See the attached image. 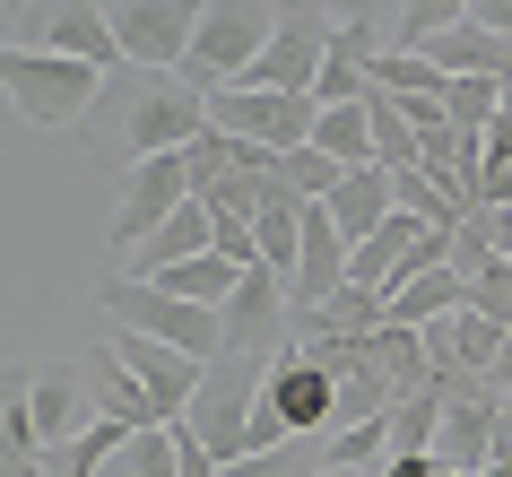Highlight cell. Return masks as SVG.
Here are the masks:
<instances>
[{
  "instance_id": "obj_12",
  "label": "cell",
  "mask_w": 512,
  "mask_h": 477,
  "mask_svg": "<svg viewBox=\"0 0 512 477\" xmlns=\"http://www.w3.org/2000/svg\"><path fill=\"white\" fill-rule=\"evenodd\" d=\"M105 339L122 347V365L148 382V399H157V417H165V425H183V417H191V399L209 391V365H200V356H183V347L139 339V330H105Z\"/></svg>"
},
{
  "instance_id": "obj_7",
  "label": "cell",
  "mask_w": 512,
  "mask_h": 477,
  "mask_svg": "<svg viewBox=\"0 0 512 477\" xmlns=\"http://www.w3.org/2000/svg\"><path fill=\"white\" fill-rule=\"evenodd\" d=\"M330 35H339L330 0H287V9H278L270 53L252 61V70H243L235 87H278V96H313V79H322V61H330Z\"/></svg>"
},
{
  "instance_id": "obj_2",
  "label": "cell",
  "mask_w": 512,
  "mask_h": 477,
  "mask_svg": "<svg viewBox=\"0 0 512 477\" xmlns=\"http://www.w3.org/2000/svg\"><path fill=\"white\" fill-rule=\"evenodd\" d=\"M96 304H105V321H113V330L165 339V347H183V356H200V365H217V356H226V321H217L209 304H183V295H174V287H157V278L105 269Z\"/></svg>"
},
{
  "instance_id": "obj_21",
  "label": "cell",
  "mask_w": 512,
  "mask_h": 477,
  "mask_svg": "<svg viewBox=\"0 0 512 477\" xmlns=\"http://www.w3.org/2000/svg\"><path fill=\"white\" fill-rule=\"evenodd\" d=\"M79 365H87V391H96V408H105V417H122V425H165L157 399H148V382L122 365V347H113V339H96Z\"/></svg>"
},
{
  "instance_id": "obj_13",
  "label": "cell",
  "mask_w": 512,
  "mask_h": 477,
  "mask_svg": "<svg viewBox=\"0 0 512 477\" xmlns=\"http://www.w3.org/2000/svg\"><path fill=\"white\" fill-rule=\"evenodd\" d=\"M9 391H18V408H27V425L44 434V451L79 443L87 425L105 417V408H96V391H87V365H53V373H35V382H9Z\"/></svg>"
},
{
  "instance_id": "obj_15",
  "label": "cell",
  "mask_w": 512,
  "mask_h": 477,
  "mask_svg": "<svg viewBox=\"0 0 512 477\" xmlns=\"http://www.w3.org/2000/svg\"><path fill=\"white\" fill-rule=\"evenodd\" d=\"M270 408L287 417V434H339V382L296 347L270 365Z\"/></svg>"
},
{
  "instance_id": "obj_19",
  "label": "cell",
  "mask_w": 512,
  "mask_h": 477,
  "mask_svg": "<svg viewBox=\"0 0 512 477\" xmlns=\"http://www.w3.org/2000/svg\"><path fill=\"white\" fill-rule=\"evenodd\" d=\"M200 252H217V209H209V200H183L139 252H122V269H131V278H165V269L200 261Z\"/></svg>"
},
{
  "instance_id": "obj_5",
  "label": "cell",
  "mask_w": 512,
  "mask_h": 477,
  "mask_svg": "<svg viewBox=\"0 0 512 477\" xmlns=\"http://www.w3.org/2000/svg\"><path fill=\"white\" fill-rule=\"evenodd\" d=\"M278 356H217L209 391L191 399V434L217 451V460H243L252 451V417H261V391H270Z\"/></svg>"
},
{
  "instance_id": "obj_10",
  "label": "cell",
  "mask_w": 512,
  "mask_h": 477,
  "mask_svg": "<svg viewBox=\"0 0 512 477\" xmlns=\"http://www.w3.org/2000/svg\"><path fill=\"white\" fill-rule=\"evenodd\" d=\"M226 356H287L296 339V304H287V278L278 269H243V287L226 295Z\"/></svg>"
},
{
  "instance_id": "obj_31",
  "label": "cell",
  "mask_w": 512,
  "mask_h": 477,
  "mask_svg": "<svg viewBox=\"0 0 512 477\" xmlns=\"http://www.w3.org/2000/svg\"><path fill=\"white\" fill-rule=\"evenodd\" d=\"M330 460H339V469H382V460H391V408L365 417V425H348V434H330Z\"/></svg>"
},
{
  "instance_id": "obj_27",
  "label": "cell",
  "mask_w": 512,
  "mask_h": 477,
  "mask_svg": "<svg viewBox=\"0 0 512 477\" xmlns=\"http://www.w3.org/2000/svg\"><path fill=\"white\" fill-rule=\"evenodd\" d=\"M330 460V434H296V443L278 451H243V460H226V477H313Z\"/></svg>"
},
{
  "instance_id": "obj_35",
  "label": "cell",
  "mask_w": 512,
  "mask_h": 477,
  "mask_svg": "<svg viewBox=\"0 0 512 477\" xmlns=\"http://www.w3.org/2000/svg\"><path fill=\"white\" fill-rule=\"evenodd\" d=\"M174 460H183V477H226V460H217V451L200 443V434H191V417L174 425Z\"/></svg>"
},
{
  "instance_id": "obj_1",
  "label": "cell",
  "mask_w": 512,
  "mask_h": 477,
  "mask_svg": "<svg viewBox=\"0 0 512 477\" xmlns=\"http://www.w3.org/2000/svg\"><path fill=\"white\" fill-rule=\"evenodd\" d=\"M200 131H209V96H200V87H183V79H139L131 96H122V113H113V131L96 139V157L131 174L139 157H183Z\"/></svg>"
},
{
  "instance_id": "obj_17",
  "label": "cell",
  "mask_w": 512,
  "mask_h": 477,
  "mask_svg": "<svg viewBox=\"0 0 512 477\" xmlns=\"http://www.w3.org/2000/svg\"><path fill=\"white\" fill-rule=\"evenodd\" d=\"M426 235H434L426 217L391 209V217H382V226H374L365 243H348V287H374V295H391V287L408 278V261H417V243H426Z\"/></svg>"
},
{
  "instance_id": "obj_26",
  "label": "cell",
  "mask_w": 512,
  "mask_h": 477,
  "mask_svg": "<svg viewBox=\"0 0 512 477\" xmlns=\"http://www.w3.org/2000/svg\"><path fill=\"white\" fill-rule=\"evenodd\" d=\"M313 148H322V157H339V165H374V113H365V105H322Z\"/></svg>"
},
{
  "instance_id": "obj_36",
  "label": "cell",
  "mask_w": 512,
  "mask_h": 477,
  "mask_svg": "<svg viewBox=\"0 0 512 477\" xmlns=\"http://www.w3.org/2000/svg\"><path fill=\"white\" fill-rule=\"evenodd\" d=\"M469 18H478V27H495V35H512V0H469Z\"/></svg>"
},
{
  "instance_id": "obj_37",
  "label": "cell",
  "mask_w": 512,
  "mask_h": 477,
  "mask_svg": "<svg viewBox=\"0 0 512 477\" xmlns=\"http://www.w3.org/2000/svg\"><path fill=\"white\" fill-rule=\"evenodd\" d=\"M486 382H495V391L512 399V339H504V356H495V373H486Z\"/></svg>"
},
{
  "instance_id": "obj_20",
  "label": "cell",
  "mask_w": 512,
  "mask_h": 477,
  "mask_svg": "<svg viewBox=\"0 0 512 477\" xmlns=\"http://www.w3.org/2000/svg\"><path fill=\"white\" fill-rule=\"evenodd\" d=\"M322 209H330V226H339L348 243H365V235L382 226V217L400 209V183H391V165H348V183L330 191Z\"/></svg>"
},
{
  "instance_id": "obj_11",
  "label": "cell",
  "mask_w": 512,
  "mask_h": 477,
  "mask_svg": "<svg viewBox=\"0 0 512 477\" xmlns=\"http://www.w3.org/2000/svg\"><path fill=\"white\" fill-rule=\"evenodd\" d=\"M191 200V157H139L131 174H122V209H113V243L122 252H139V243L157 235L165 217Z\"/></svg>"
},
{
  "instance_id": "obj_16",
  "label": "cell",
  "mask_w": 512,
  "mask_h": 477,
  "mask_svg": "<svg viewBox=\"0 0 512 477\" xmlns=\"http://www.w3.org/2000/svg\"><path fill=\"white\" fill-rule=\"evenodd\" d=\"M504 339H512V321L478 313V304H460V313H443V321L426 330V347H434V373H469V382H486V373H495Z\"/></svg>"
},
{
  "instance_id": "obj_30",
  "label": "cell",
  "mask_w": 512,
  "mask_h": 477,
  "mask_svg": "<svg viewBox=\"0 0 512 477\" xmlns=\"http://www.w3.org/2000/svg\"><path fill=\"white\" fill-rule=\"evenodd\" d=\"M443 113H452L460 131H486L504 113V79H443Z\"/></svg>"
},
{
  "instance_id": "obj_6",
  "label": "cell",
  "mask_w": 512,
  "mask_h": 477,
  "mask_svg": "<svg viewBox=\"0 0 512 477\" xmlns=\"http://www.w3.org/2000/svg\"><path fill=\"white\" fill-rule=\"evenodd\" d=\"M122 35V53L148 70V79H183L191 44H200V18H209V0H96Z\"/></svg>"
},
{
  "instance_id": "obj_8",
  "label": "cell",
  "mask_w": 512,
  "mask_h": 477,
  "mask_svg": "<svg viewBox=\"0 0 512 477\" xmlns=\"http://www.w3.org/2000/svg\"><path fill=\"white\" fill-rule=\"evenodd\" d=\"M209 122L235 131V139H252V148H270V157H296V148H313L322 105H313V96H278V87H217Z\"/></svg>"
},
{
  "instance_id": "obj_25",
  "label": "cell",
  "mask_w": 512,
  "mask_h": 477,
  "mask_svg": "<svg viewBox=\"0 0 512 477\" xmlns=\"http://www.w3.org/2000/svg\"><path fill=\"white\" fill-rule=\"evenodd\" d=\"M443 408H452V391H443V382H426V391L391 399V460H400V451H434V434H443Z\"/></svg>"
},
{
  "instance_id": "obj_22",
  "label": "cell",
  "mask_w": 512,
  "mask_h": 477,
  "mask_svg": "<svg viewBox=\"0 0 512 477\" xmlns=\"http://www.w3.org/2000/svg\"><path fill=\"white\" fill-rule=\"evenodd\" d=\"M365 356H374V373H382L400 399L434 382V347H426V330H408V321H382L374 339H365Z\"/></svg>"
},
{
  "instance_id": "obj_9",
  "label": "cell",
  "mask_w": 512,
  "mask_h": 477,
  "mask_svg": "<svg viewBox=\"0 0 512 477\" xmlns=\"http://www.w3.org/2000/svg\"><path fill=\"white\" fill-rule=\"evenodd\" d=\"M9 44H27V53H70V61H96V70H122V35L96 0H44L27 18H9Z\"/></svg>"
},
{
  "instance_id": "obj_3",
  "label": "cell",
  "mask_w": 512,
  "mask_h": 477,
  "mask_svg": "<svg viewBox=\"0 0 512 477\" xmlns=\"http://www.w3.org/2000/svg\"><path fill=\"white\" fill-rule=\"evenodd\" d=\"M105 79H113V70L70 61V53H27V44H9V53H0L9 113H18V122H35V131H70V122H87V113H96V96H105Z\"/></svg>"
},
{
  "instance_id": "obj_39",
  "label": "cell",
  "mask_w": 512,
  "mask_h": 477,
  "mask_svg": "<svg viewBox=\"0 0 512 477\" xmlns=\"http://www.w3.org/2000/svg\"><path fill=\"white\" fill-rule=\"evenodd\" d=\"M495 252H504V261H512V243H495Z\"/></svg>"
},
{
  "instance_id": "obj_38",
  "label": "cell",
  "mask_w": 512,
  "mask_h": 477,
  "mask_svg": "<svg viewBox=\"0 0 512 477\" xmlns=\"http://www.w3.org/2000/svg\"><path fill=\"white\" fill-rule=\"evenodd\" d=\"M27 9H44V0H9V18H27Z\"/></svg>"
},
{
  "instance_id": "obj_33",
  "label": "cell",
  "mask_w": 512,
  "mask_h": 477,
  "mask_svg": "<svg viewBox=\"0 0 512 477\" xmlns=\"http://www.w3.org/2000/svg\"><path fill=\"white\" fill-rule=\"evenodd\" d=\"M278 174H287V191H304V200H330V191L348 183V165L322 157V148H296V157H278Z\"/></svg>"
},
{
  "instance_id": "obj_4",
  "label": "cell",
  "mask_w": 512,
  "mask_h": 477,
  "mask_svg": "<svg viewBox=\"0 0 512 477\" xmlns=\"http://www.w3.org/2000/svg\"><path fill=\"white\" fill-rule=\"evenodd\" d=\"M278 9H287V0H209V18H200V44H191V61H183V87H200V96L235 87L252 61L270 53Z\"/></svg>"
},
{
  "instance_id": "obj_18",
  "label": "cell",
  "mask_w": 512,
  "mask_h": 477,
  "mask_svg": "<svg viewBox=\"0 0 512 477\" xmlns=\"http://www.w3.org/2000/svg\"><path fill=\"white\" fill-rule=\"evenodd\" d=\"M495 417H504V391L452 399V408H443V434H434V460H443V469H460V477L495 469Z\"/></svg>"
},
{
  "instance_id": "obj_24",
  "label": "cell",
  "mask_w": 512,
  "mask_h": 477,
  "mask_svg": "<svg viewBox=\"0 0 512 477\" xmlns=\"http://www.w3.org/2000/svg\"><path fill=\"white\" fill-rule=\"evenodd\" d=\"M157 287H174V295H183V304H209V313H226V295L243 287V261H226V252H200V261L165 269Z\"/></svg>"
},
{
  "instance_id": "obj_23",
  "label": "cell",
  "mask_w": 512,
  "mask_h": 477,
  "mask_svg": "<svg viewBox=\"0 0 512 477\" xmlns=\"http://www.w3.org/2000/svg\"><path fill=\"white\" fill-rule=\"evenodd\" d=\"M460 304H469V287H460L452 261H443V269H417V278L391 287V321H408V330H434V321L460 313Z\"/></svg>"
},
{
  "instance_id": "obj_14",
  "label": "cell",
  "mask_w": 512,
  "mask_h": 477,
  "mask_svg": "<svg viewBox=\"0 0 512 477\" xmlns=\"http://www.w3.org/2000/svg\"><path fill=\"white\" fill-rule=\"evenodd\" d=\"M374 61H382V27L365 9H348L339 35H330L322 79H313V105H365V96H374Z\"/></svg>"
},
{
  "instance_id": "obj_34",
  "label": "cell",
  "mask_w": 512,
  "mask_h": 477,
  "mask_svg": "<svg viewBox=\"0 0 512 477\" xmlns=\"http://www.w3.org/2000/svg\"><path fill=\"white\" fill-rule=\"evenodd\" d=\"M460 287H469V304H478V313L512 321V261H486L478 278H460Z\"/></svg>"
},
{
  "instance_id": "obj_28",
  "label": "cell",
  "mask_w": 512,
  "mask_h": 477,
  "mask_svg": "<svg viewBox=\"0 0 512 477\" xmlns=\"http://www.w3.org/2000/svg\"><path fill=\"white\" fill-rule=\"evenodd\" d=\"M105 477H183V460H174V425H139L131 443L105 460Z\"/></svg>"
},
{
  "instance_id": "obj_32",
  "label": "cell",
  "mask_w": 512,
  "mask_h": 477,
  "mask_svg": "<svg viewBox=\"0 0 512 477\" xmlns=\"http://www.w3.org/2000/svg\"><path fill=\"white\" fill-rule=\"evenodd\" d=\"M460 18H469V0H400V44H408V53H426L434 35L460 27Z\"/></svg>"
},
{
  "instance_id": "obj_29",
  "label": "cell",
  "mask_w": 512,
  "mask_h": 477,
  "mask_svg": "<svg viewBox=\"0 0 512 477\" xmlns=\"http://www.w3.org/2000/svg\"><path fill=\"white\" fill-rule=\"evenodd\" d=\"M374 87H382V96H443V70H434L426 53H408V44H391V53L374 61Z\"/></svg>"
}]
</instances>
